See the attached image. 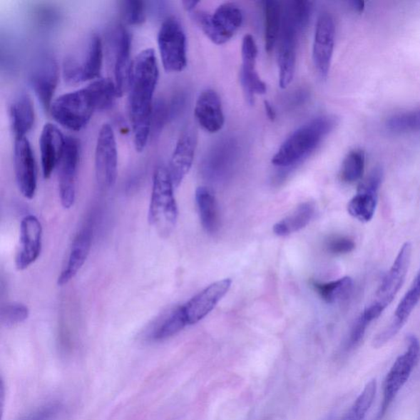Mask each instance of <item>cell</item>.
<instances>
[{"instance_id": "38", "label": "cell", "mask_w": 420, "mask_h": 420, "mask_svg": "<svg viewBox=\"0 0 420 420\" xmlns=\"http://www.w3.org/2000/svg\"><path fill=\"white\" fill-rule=\"evenodd\" d=\"M168 108L166 103L162 101L156 102L153 108L152 113V129H155V133L160 130L167 122L168 118Z\"/></svg>"}, {"instance_id": "8", "label": "cell", "mask_w": 420, "mask_h": 420, "mask_svg": "<svg viewBox=\"0 0 420 420\" xmlns=\"http://www.w3.org/2000/svg\"><path fill=\"white\" fill-rule=\"evenodd\" d=\"M158 46L163 68L169 73H180L187 67V37L180 21L169 17L158 34Z\"/></svg>"}, {"instance_id": "2", "label": "cell", "mask_w": 420, "mask_h": 420, "mask_svg": "<svg viewBox=\"0 0 420 420\" xmlns=\"http://www.w3.org/2000/svg\"><path fill=\"white\" fill-rule=\"evenodd\" d=\"M117 97L119 96L114 81L99 78L83 88L58 97L48 112L63 128L79 132L89 123L96 111L108 110Z\"/></svg>"}, {"instance_id": "29", "label": "cell", "mask_w": 420, "mask_h": 420, "mask_svg": "<svg viewBox=\"0 0 420 420\" xmlns=\"http://www.w3.org/2000/svg\"><path fill=\"white\" fill-rule=\"evenodd\" d=\"M265 15V50L270 53L276 46L280 37L283 9L280 2L267 0L263 2Z\"/></svg>"}, {"instance_id": "6", "label": "cell", "mask_w": 420, "mask_h": 420, "mask_svg": "<svg viewBox=\"0 0 420 420\" xmlns=\"http://www.w3.org/2000/svg\"><path fill=\"white\" fill-rule=\"evenodd\" d=\"M103 61V46L101 38L94 35L86 41L78 53L65 58L63 73L68 83H81L99 79Z\"/></svg>"}, {"instance_id": "30", "label": "cell", "mask_w": 420, "mask_h": 420, "mask_svg": "<svg viewBox=\"0 0 420 420\" xmlns=\"http://www.w3.org/2000/svg\"><path fill=\"white\" fill-rule=\"evenodd\" d=\"M313 287L325 302L334 304L350 296L353 289V281L350 277H344L325 283L313 282Z\"/></svg>"}, {"instance_id": "31", "label": "cell", "mask_w": 420, "mask_h": 420, "mask_svg": "<svg viewBox=\"0 0 420 420\" xmlns=\"http://www.w3.org/2000/svg\"><path fill=\"white\" fill-rule=\"evenodd\" d=\"M365 165V155L363 150H354L349 153L342 163L341 178L347 183L359 181L363 176Z\"/></svg>"}, {"instance_id": "39", "label": "cell", "mask_w": 420, "mask_h": 420, "mask_svg": "<svg viewBox=\"0 0 420 420\" xmlns=\"http://www.w3.org/2000/svg\"><path fill=\"white\" fill-rule=\"evenodd\" d=\"M61 411L62 406L60 404H51L31 414L23 420H53Z\"/></svg>"}, {"instance_id": "32", "label": "cell", "mask_w": 420, "mask_h": 420, "mask_svg": "<svg viewBox=\"0 0 420 420\" xmlns=\"http://www.w3.org/2000/svg\"><path fill=\"white\" fill-rule=\"evenodd\" d=\"M376 391H377V381L373 379L364 386L362 394L358 396L343 420H363L372 406Z\"/></svg>"}, {"instance_id": "22", "label": "cell", "mask_w": 420, "mask_h": 420, "mask_svg": "<svg viewBox=\"0 0 420 420\" xmlns=\"http://www.w3.org/2000/svg\"><path fill=\"white\" fill-rule=\"evenodd\" d=\"M420 301V270L411 287L402 298L395 311L394 319L386 328L375 337L374 347L379 348L392 339L406 324L412 311Z\"/></svg>"}, {"instance_id": "37", "label": "cell", "mask_w": 420, "mask_h": 420, "mask_svg": "<svg viewBox=\"0 0 420 420\" xmlns=\"http://www.w3.org/2000/svg\"><path fill=\"white\" fill-rule=\"evenodd\" d=\"M356 248V243L353 240L347 237H334L327 242V249L332 254L344 255L353 252Z\"/></svg>"}, {"instance_id": "1", "label": "cell", "mask_w": 420, "mask_h": 420, "mask_svg": "<svg viewBox=\"0 0 420 420\" xmlns=\"http://www.w3.org/2000/svg\"><path fill=\"white\" fill-rule=\"evenodd\" d=\"M156 53L146 48L135 58L128 81V111L135 150L143 151L151 135L154 95L159 81Z\"/></svg>"}, {"instance_id": "41", "label": "cell", "mask_w": 420, "mask_h": 420, "mask_svg": "<svg viewBox=\"0 0 420 420\" xmlns=\"http://www.w3.org/2000/svg\"><path fill=\"white\" fill-rule=\"evenodd\" d=\"M199 4L198 1H189V0H185V1H183V8L188 11V12H192L196 7V5Z\"/></svg>"}, {"instance_id": "13", "label": "cell", "mask_w": 420, "mask_h": 420, "mask_svg": "<svg viewBox=\"0 0 420 420\" xmlns=\"http://www.w3.org/2000/svg\"><path fill=\"white\" fill-rule=\"evenodd\" d=\"M80 150L78 140L72 136H66L63 154L57 167L60 200L64 209H70L74 205Z\"/></svg>"}, {"instance_id": "21", "label": "cell", "mask_w": 420, "mask_h": 420, "mask_svg": "<svg viewBox=\"0 0 420 420\" xmlns=\"http://www.w3.org/2000/svg\"><path fill=\"white\" fill-rule=\"evenodd\" d=\"M198 146V133L193 128L184 130L174 149L168 168L174 188L179 187L192 168Z\"/></svg>"}, {"instance_id": "19", "label": "cell", "mask_w": 420, "mask_h": 420, "mask_svg": "<svg viewBox=\"0 0 420 420\" xmlns=\"http://www.w3.org/2000/svg\"><path fill=\"white\" fill-rule=\"evenodd\" d=\"M30 83L42 107L50 111L58 83V68L56 60L48 56L41 58L31 71Z\"/></svg>"}, {"instance_id": "10", "label": "cell", "mask_w": 420, "mask_h": 420, "mask_svg": "<svg viewBox=\"0 0 420 420\" xmlns=\"http://www.w3.org/2000/svg\"><path fill=\"white\" fill-rule=\"evenodd\" d=\"M407 343L406 351L396 359L384 380V399L381 403L379 418L384 416L398 392L407 383L414 369L419 362V340L416 336L411 335L407 338Z\"/></svg>"}, {"instance_id": "24", "label": "cell", "mask_w": 420, "mask_h": 420, "mask_svg": "<svg viewBox=\"0 0 420 420\" xmlns=\"http://www.w3.org/2000/svg\"><path fill=\"white\" fill-rule=\"evenodd\" d=\"M195 117L200 127L210 133H217L225 125L222 102L217 92L205 90L195 103Z\"/></svg>"}, {"instance_id": "17", "label": "cell", "mask_w": 420, "mask_h": 420, "mask_svg": "<svg viewBox=\"0 0 420 420\" xmlns=\"http://www.w3.org/2000/svg\"><path fill=\"white\" fill-rule=\"evenodd\" d=\"M232 285L230 278H225L212 283L190 301L183 305L185 319L188 325L198 324L209 314L222 298L229 291Z\"/></svg>"}, {"instance_id": "4", "label": "cell", "mask_w": 420, "mask_h": 420, "mask_svg": "<svg viewBox=\"0 0 420 420\" xmlns=\"http://www.w3.org/2000/svg\"><path fill=\"white\" fill-rule=\"evenodd\" d=\"M173 190L168 168L158 167L153 178L148 220L150 226L163 237L173 232L178 221V211Z\"/></svg>"}, {"instance_id": "36", "label": "cell", "mask_w": 420, "mask_h": 420, "mask_svg": "<svg viewBox=\"0 0 420 420\" xmlns=\"http://www.w3.org/2000/svg\"><path fill=\"white\" fill-rule=\"evenodd\" d=\"M122 12L129 25L138 26L145 23V4L140 0H126L122 2Z\"/></svg>"}, {"instance_id": "33", "label": "cell", "mask_w": 420, "mask_h": 420, "mask_svg": "<svg viewBox=\"0 0 420 420\" xmlns=\"http://www.w3.org/2000/svg\"><path fill=\"white\" fill-rule=\"evenodd\" d=\"M188 325L183 307H180L173 310L163 322L159 328L155 329L152 336L153 339L155 341L168 339V338L178 334L180 331H182Z\"/></svg>"}, {"instance_id": "35", "label": "cell", "mask_w": 420, "mask_h": 420, "mask_svg": "<svg viewBox=\"0 0 420 420\" xmlns=\"http://www.w3.org/2000/svg\"><path fill=\"white\" fill-rule=\"evenodd\" d=\"M387 127L396 133H406L420 128V112L399 114L389 120Z\"/></svg>"}, {"instance_id": "3", "label": "cell", "mask_w": 420, "mask_h": 420, "mask_svg": "<svg viewBox=\"0 0 420 420\" xmlns=\"http://www.w3.org/2000/svg\"><path fill=\"white\" fill-rule=\"evenodd\" d=\"M337 125L331 116L315 118L304 125L288 138L272 159V165L287 168L296 165L317 148L322 140Z\"/></svg>"}, {"instance_id": "28", "label": "cell", "mask_w": 420, "mask_h": 420, "mask_svg": "<svg viewBox=\"0 0 420 420\" xmlns=\"http://www.w3.org/2000/svg\"><path fill=\"white\" fill-rule=\"evenodd\" d=\"M315 212L313 202H304L299 205L292 215L276 223L274 232L278 237H286L307 227L312 220Z\"/></svg>"}, {"instance_id": "16", "label": "cell", "mask_w": 420, "mask_h": 420, "mask_svg": "<svg viewBox=\"0 0 420 420\" xmlns=\"http://www.w3.org/2000/svg\"><path fill=\"white\" fill-rule=\"evenodd\" d=\"M335 24L329 13L320 14L315 27L313 46L314 66L322 78L328 76L334 53Z\"/></svg>"}, {"instance_id": "40", "label": "cell", "mask_w": 420, "mask_h": 420, "mask_svg": "<svg viewBox=\"0 0 420 420\" xmlns=\"http://www.w3.org/2000/svg\"><path fill=\"white\" fill-rule=\"evenodd\" d=\"M265 108L267 116H268L269 119L271 120L272 122H274L277 117L274 106H272L269 101H265Z\"/></svg>"}, {"instance_id": "27", "label": "cell", "mask_w": 420, "mask_h": 420, "mask_svg": "<svg viewBox=\"0 0 420 420\" xmlns=\"http://www.w3.org/2000/svg\"><path fill=\"white\" fill-rule=\"evenodd\" d=\"M195 201L201 225L206 232L215 234L220 230V215L215 196L209 188L200 187L196 189Z\"/></svg>"}, {"instance_id": "14", "label": "cell", "mask_w": 420, "mask_h": 420, "mask_svg": "<svg viewBox=\"0 0 420 420\" xmlns=\"http://www.w3.org/2000/svg\"><path fill=\"white\" fill-rule=\"evenodd\" d=\"M383 179V171L376 168L364 181L359 185L357 194L349 202V214L359 221L368 222L372 220L378 205V193Z\"/></svg>"}, {"instance_id": "43", "label": "cell", "mask_w": 420, "mask_h": 420, "mask_svg": "<svg viewBox=\"0 0 420 420\" xmlns=\"http://www.w3.org/2000/svg\"><path fill=\"white\" fill-rule=\"evenodd\" d=\"M419 420H420V419H419Z\"/></svg>"}, {"instance_id": "42", "label": "cell", "mask_w": 420, "mask_h": 420, "mask_svg": "<svg viewBox=\"0 0 420 420\" xmlns=\"http://www.w3.org/2000/svg\"><path fill=\"white\" fill-rule=\"evenodd\" d=\"M352 7L358 11V12H362L364 9V3L363 1H352Z\"/></svg>"}, {"instance_id": "11", "label": "cell", "mask_w": 420, "mask_h": 420, "mask_svg": "<svg viewBox=\"0 0 420 420\" xmlns=\"http://www.w3.org/2000/svg\"><path fill=\"white\" fill-rule=\"evenodd\" d=\"M95 165L98 183L106 189L113 188L118 177V147L110 124H103L98 135Z\"/></svg>"}, {"instance_id": "20", "label": "cell", "mask_w": 420, "mask_h": 420, "mask_svg": "<svg viewBox=\"0 0 420 420\" xmlns=\"http://www.w3.org/2000/svg\"><path fill=\"white\" fill-rule=\"evenodd\" d=\"M258 48L252 35L245 36L242 41V68L241 83L245 93V99L250 105L254 103L255 94L264 95L267 91L266 84L261 80L256 70V58Z\"/></svg>"}, {"instance_id": "25", "label": "cell", "mask_w": 420, "mask_h": 420, "mask_svg": "<svg viewBox=\"0 0 420 420\" xmlns=\"http://www.w3.org/2000/svg\"><path fill=\"white\" fill-rule=\"evenodd\" d=\"M92 242L91 229L84 228L74 240L68 263L58 278V285L64 286L73 280L88 257Z\"/></svg>"}, {"instance_id": "9", "label": "cell", "mask_w": 420, "mask_h": 420, "mask_svg": "<svg viewBox=\"0 0 420 420\" xmlns=\"http://www.w3.org/2000/svg\"><path fill=\"white\" fill-rule=\"evenodd\" d=\"M194 19L212 42L223 45L241 27L243 15L237 4L226 3L220 5L212 15L205 12L195 13Z\"/></svg>"}, {"instance_id": "15", "label": "cell", "mask_w": 420, "mask_h": 420, "mask_svg": "<svg viewBox=\"0 0 420 420\" xmlns=\"http://www.w3.org/2000/svg\"><path fill=\"white\" fill-rule=\"evenodd\" d=\"M14 170L21 195L26 199H34L37 188L36 163L26 138L15 139Z\"/></svg>"}, {"instance_id": "18", "label": "cell", "mask_w": 420, "mask_h": 420, "mask_svg": "<svg viewBox=\"0 0 420 420\" xmlns=\"http://www.w3.org/2000/svg\"><path fill=\"white\" fill-rule=\"evenodd\" d=\"M42 245V227L39 220L29 215L21 222L19 248L15 264L19 270H24L39 257Z\"/></svg>"}, {"instance_id": "34", "label": "cell", "mask_w": 420, "mask_h": 420, "mask_svg": "<svg viewBox=\"0 0 420 420\" xmlns=\"http://www.w3.org/2000/svg\"><path fill=\"white\" fill-rule=\"evenodd\" d=\"M29 309L25 304L10 303L2 308L0 320L4 326L12 328L29 319Z\"/></svg>"}, {"instance_id": "5", "label": "cell", "mask_w": 420, "mask_h": 420, "mask_svg": "<svg viewBox=\"0 0 420 420\" xmlns=\"http://www.w3.org/2000/svg\"><path fill=\"white\" fill-rule=\"evenodd\" d=\"M412 255V245L406 242L402 245L394 265L384 277L374 301L363 311L369 321L377 319L384 311L394 302L398 292L401 288L410 267Z\"/></svg>"}, {"instance_id": "23", "label": "cell", "mask_w": 420, "mask_h": 420, "mask_svg": "<svg viewBox=\"0 0 420 420\" xmlns=\"http://www.w3.org/2000/svg\"><path fill=\"white\" fill-rule=\"evenodd\" d=\"M66 138L61 130L52 123H46L40 138L41 167L43 178H50L58 167L63 154Z\"/></svg>"}, {"instance_id": "26", "label": "cell", "mask_w": 420, "mask_h": 420, "mask_svg": "<svg viewBox=\"0 0 420 420\" xmlns=\"http://www.w3.org/2000/svg\"><path fill=\"white\" fill-rule=\"evenodd\" d=\"M10 118L15 139L26 138L35 123L34 103L29 95L21 94L14 101Z\"/></svg>"}, {"instance_id": "12", "label": "cell", "mask_w": 420, "mask_h": 420, "mask_svg": "<svg viewBox=\"0 0 420 420\" xmlns=\"http://www.w3.org/2000/svg\"><path fill=\"white\" fill-rule=\"evenodd\" d=\"M108 53L110 56L113 73V81L117 86L118 96L128 89L130 68V37L122 25H118L108 37Z\"/></svg>"}, {"instance_id": "7", "label": "cell", "mask_w": 420, "mask_h": 420, "mask_svg": "<svg viewBox=\"0 0 420 420\" xmlns=\"http://www.w3.org/2000/svg\"><path fill=\"white\" fill-rule=\"evenodd\" d=\"M307 27L294 13L291 5L283 9L282 21L278 37V67L280 85L285 89L291 84L296 68L297 48L299 34Z\"/></svg>"}]
</instances>
